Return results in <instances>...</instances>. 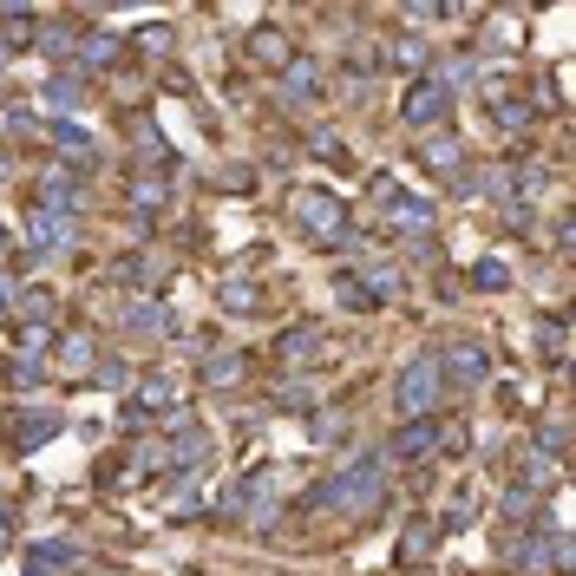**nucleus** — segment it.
<instances>
[{"mask_svg": "<svg viewBox=\"0 0 576 576\" xmlns=\"http://www.w3.org/2000/svg\"><path fill=\"white\" fill-rule=\"evenodd\" d=\"M380 492H387V459H380V452H361V459L334 466V472L302 498V512H308V518H367V512L380 505Z\"/></svg>", "mask_w": 576, "mask_h": 576, "instance_id": "nucleus-1", "label": "nucleus"}, {"mask_svg": "<svg viewBox=\"0 0 576 576\" xmlns=\"http://www.w3.org/2000/svg\"><path fill=\"white\" fill-rule=\"evenodd\" d=\"M439 400H446L439 354H433V348H420V354L400 367V380H393V407H400V420H433V413H439Z\"/></svg>", "mask_w": 576, "mask_h": 576, "instance_id": "nucleus-2", "label": "nucleus"}, {"mask_svg": "<svg viewBox=\"0 0 576 576\" xmlns=\"http://www.w3.org/2000/svg\"><path fill=\"white\" fill-rule=\"evenodd\" d=\"M289 216H295V230L308 243H348V203L334 190H295Z\"/></svg>", "mask_w": 576, "mask_h": 576, "instance_id": "nucleus-3", "label": "nucleus"}, {"mask_svg": "<svg viewBox=\"0 0 576 576\" xmlns=\"http://www.w3.org/2000/svg\"><path fill=\"white\" fill-rule=\"evenodd\" d=\"M439 354V380L452 387V393H472V387H485V374H492V354L472 341V334H452L446 348H433Z\"/></svg>", "mask_w": 576, "mask_h": 576, "instance_id": "nucleus-4", "label": "nucleus"}, {"mask_svg": "<svg viewBox=\"0 0 576 576\" xmlns=\"http://www.w3.org/2000/svg\"><path fill=\"white\" fill-rule=\"evenodd\" d=\"M446 111H452V85H446L439 72H420V79L407 85V98H400V118H407L413 131H439Z\"/></svg>", "mask_w": 576, "mask_h": 576, "instance_id": "nucleus-5", "label": "nucleus"}, {"mask_svg": "<svg viewBox=\"0 0 576 576\" xmlns=\"http://www.w3.org/2000/svg\"><path fill=\"white\" fill-rule=\"evenodd\" d=\"M374 197H387V223H393L400 236H426V230H433V203H426V197H413V190H400L387 171L374 177Z\"/></svg>", "mask_w": 576, "mask_h": 576, "instance_id": "nucleus-6", "label": "nucleus"}, {"mask_svg": "<svg viewBox=\"0 0 576 576\" xmlns=\"http://www.w3.org/2000/svg\"><path fill=\"white\" fill-rule=\"evenodd\" d=\"M321 98H328V72H321V59L295 52V59L282 66V105H289V111H308V105H321Z\"/></svg>", "mask_w": 576, "mask_h": 576, "instance_id": "nucleus-7", "label": "nucleus"}, {"mask_svg": "<svg viewBox=\"0 0 576 576\" xmlns=\"http://www.w3.org/2000/svg\"><path fill=\"white\" fill-rule=\"evenodd\" d=\"M321 354H328L321 321H295V328H282V334L269 341V361H275V367H315Z\"/></svg>", "mask_w": 576, "mask_h": 576, "instance_id": "nucleus-8", "label": "nucleus"}, {"mask_svg": "<svg viewBox=\"0 0 576 576\" xmlns=\"http://www.w3.org/2000/svg\"><path fill=\"white\" fill-rule=\"evenodd\" d=\"M413 157H420L426 171H439V177H459V171H466V144H459L452 131H420Z\"/></svg>", "mask_w": 576, "mask_h": 576, "instance_id": "nucleus-9", "label": "nucleus"}, {"mask_svg": "<svg viewBox=\"0 0 576 576\" xmlns=\"http://www.w3.org/2000/svg\"><path fill=\"white\" fill-rule=\"evenodd\" d=\"M26 243H33V256H52L59 243H72V216H59V210H26Z\"/></svg>", "mask_w": 576, "mask_h": 576, "instance_id": "nucleus-10", "label": "nucleus"}, {"mask_svg": "<svg viewBox=\"0 0 576 576\" xmlns=\"http://www.w3.org/2000/svg\"><path fill=\"white\" fill-rule=\"evenodd\" d=\"M387 452L407 459V466H413V459H433V452H439V426H433V420H400V433H393Z\"/></svg>", "mask_w": 576, "mask_h": 576, "instance_id": "nucleus-11", "label": "nucleus"}, {"mask_svg": "<svg viewBox=\"0 0 576 576\" xmlns=\"http://www.w3.org/2000/svg\"><path fill=\"white\" fill-rule=\"evenodd\" d=\"M243 52H249V66H262V72H282V66H289V59H295V52H289V39H282V33H275V26H256V33H249V46H243Z\"/></svg>", "mask_w": 576, "mask_h": 576, "instance_id": "nucleus-12", "label": "nucleus"}, {"mask_svg": "<svg viewBox=\"0 0 576 576\" xmlns=\"http://www.w3.org/2000/svg\"><path fill=\"white\" fill-rule=\"evenodd\" d=\"M341 66H348V85L361 92L367 79H380V66H387V52H380L374 39H348V52H341Z\"/></svg>", "mask_w": 576, "mask_h": 576, "instance_id": "nucleus-13", "label": "nucleus"}, {"mask_svg": "<svg viewBox=\"0 0 576 576\" xmlns=\"http://www.w3.org/2000/svg\"><path fill=\"white\" fill-rule=\"evenodd\" d=\"M52 361H59V367H72V374H85V367L98 361V341H92V328H66V334L52 341Z\"/></svg>", "mask_w": 576, "mask_h": 576, "instance_id": "nucleus-14", "label": "nucleus"}, {"mask_svg": "<svg viewBox=\"0 0 576 576\" xmlns=\"http://www.w3.org/2000/svg\"><path fill=\"white\" fill-rule=\"evenodd\" d=\"M216 302H223V315H262V289L249 275H223L216 282Z\"/></svg>", "mask_w": 576, "mask_h": 576, "instance_id": "nucleus-15", "label": "nucleus"}, {"mask_svg": "<svg viewBox=\"0 0 576 576\" xmlns=\"http://www.w3.org/2000/svg\"><path fill=\"white\" fill-rule=\"evenodd\" d=\"M0 387H7V393H33V387H46V367H39L33 354H7V361H0Z\"/></svg>", "mask_w": 576, "mask_h": 576, "instance_id": "nucleus-16", "label": "nucleus"}, {"mask_svg": "<svg viewBox=\"0 0 576 576\" xmlns=\"http://www.w3.org/2000/svg\"><path fill=\"white\" fill-rule=\"evenodd\" d=\"M52 433H59V413H26V420H13L7 439H13V452H33V446H46Z\"/></svg>", "mask_w": 576, "mask_h": 576, "instance_id": "nucleus-17", "label": "nucleus"}, {"mask_svg": "<svg viewBox=\"0 0 576 576\" xmlns=\"http://www.w3.org/2000/svg\"><path fill=\"white\" fill-rule=\"evenodd\" d=\"M39 105H46V111H79V105H85V85H79V79H59V72H52V79L39 85Z\"/></svg>", "mask_w": 576, "mask_h": 576, "instance_id": "nucleus-18", "label": "nucleus"}, {"mask_svg": "<svg viewBox=\"0 0 576 576\" xmlns=\"http://www.w3.org/2000/svg\"><path fill=\"white\" fill-rule=\"evenodd\" d=\"M72 564V544H33L26 551V576H59Z\"/></svg>", "mask_w": 576, "mask_h": 576, "instance_id": "nucleus-19", "label": "nucleus"}, {"mask_svg": "<svg viewBox=\"0 0 576 576\" xmlns=\"http://www.w3.org/2000/svg\"><path fill=\"white\" fill-rule=\"evenodd\" d=\"M492 118H498L505 131H525V125H538V98H525V92H518V98H505V105H492Z\"/></svg>", "mask_w": 576, "mask_h": 576, "instance_id": "nucleus-20", "label": "nucleus"}, {"mask_svg": "<svg viewBox=\"0 0 576 576\" xmlns=\"http://www.w3.org/2000/svg\"><path fill=\"white\" fill-rule=\"evenodd\" d=\"M111 275L138 289V282H157V275H164V262H157V256H125V262H111Z\"/></svg>", "mask_w": 576, "mask_h": 576, "instance_id": "nucleus-21", "label": "nucleus"}, {"mask_svg": "<svg viewBox=\"0 0 576 576\" xmlns=\"http://www.w3.org/2000/svg\"><path fill=\"white\" fill-rule=\"evenodd\" d=\"M203 380H210V387H236V380H243V354H210V361H203Z\"/></svg>", "mask_w": 576, "mask_h": 576, "instance_id": "nucleus-22", "label": "nucleus"}, {"mask_svg": "<svg viewBox=\"0 0 576 576\" xmlns=\"http://www.w3.org/2000/svg\"><path fill=\"white\" fill-rule=\"evenodd\" d=\"M125 197H131L138 210H164V203H171V190H164L157 177H131V190H125Z\"/></svg>", "mask_w": 576, "mask_h": 576, "instance_id": "nucleus-23", "label": "nucleus"}, {"mask_svg": "<svg viewBox=\"0 0 576 576\" xmlns=\"http://www.w3.org/2000/svg\"><path fill=\"white\" fill-rule=\"evenodd\" d=\"M531 439H538V446H544V452H551V466H557V459H564V452H571V433H564V420H557V413H551V420H544V426H538V433H531Z\"/></svg>", "mask_w": 576, "mask_h": 576, "instance_id": "nucleus-24", "label": "nucleus"}, {"mask_svg": "<svg viewBox=\"0 0 576 576\" xmlns=\"http://www.w3.org/2000/svg\"><path fill=\"white\" fill-rule=\"evenodd\" d=\"M125 321H131L138 334H171V308H151V302H144V308H131Z\"/></svg>", "mask_w": 576, "mask_h": 576, "instance_id": "nucleus-25", "label": "nucleus"}, {"mask_svg": "<svg viewBox=\"0 0 576 576\" xmlns=\"http://www.w3.org/2000/svg\"><path fill=\"white\" fill-rule=\"evenodd\" d=\"M52 341H59L52 321H26V328H20V354H33V361H39V348H52Z\"/></svg>", "mask_w": 576, "mask_h": 576, "instance_id": "nucleus-26", "label": "nucleus"}, {"mask_svg": "<svg viewBox=\"0 0 576 576\" xmlns=\"http://www.w3.org/2000/svg\"><path fill=\"white\" fill-rule=\"evenodd\" d=\"M79 59H85V66H92V72H98V66H111V59H118V39H111V33H92V39H85V52H79Z\"/></svg>", "mask_w": 576, "mask_h": 576, "instance_id": "nucleus-27", "label": "nucleus"}, {"mask_svg": "<svg viewBox=\"0 0 576 576\" xmlns=\"http://www.w3.org/2000/svg\"><path fill=\"white\" fill-rule=\"evenodd\" d=\"M334 295H341V302H348L354 315H367V308H380V302H374V295L361 289V275H341V282H334Z\"/></svg>", "mask_w": 576, "mask_h": 576, "instance_id": "nucleus-28", "label": "nucleus"}, {"mask_svg": "<svg viewBox=\"0 0 576 576\" xmlns=\"http://www.w3.org/2000/svg\"><path fill=\"white\" fill-rule=\"evenodd\" d=\"M33 46H39L46 59H72V33H52V26H39V33H33Z\"/></svg>", "mask_w": 576, "mask_h": 576, "instance_id": "nucleus-29", "label": "nucleus"}, {"mask_svg": "<svg viewBox=\"0 0 576 576\" xmlns=\"http://www.w3.org/2000/svg\"><path fill=\"white\" fill-rule=\"evenodd\" d=\"M393 59L420 72V66H433V46H426V39H393Z\"/></svg>", "mask_w": 576, "mask_h": 576, "instance_id": "nucleus-30", "label": "nucleus"}, {"mask_svg": "<svg viewBox=\"0 0 576 576\" xmlns=\"http://www.w3.org/2000/svg\"><path fill=\"white\" fill-rule=\"evenodd\" d=\"M472 289H512V269L505 262H479L472 269Z\"/></svg>", "mask_w": 576, "mask_h": 576, "instance_id": "nucleus-31", "label": "nucleus"}, {"mask_svg": "<svg viewBox=\"0 0 576 576\" xmlns=\"http://www.w3.org/2000/svg\"><path fill=\"white\" fill-rule=\"evenodd\" d=\"M308 151H315V157H328V164H341V157H348V151H341V138H334V131H321V138H315V144H308Z\"/></svg>", "mask_w": 576, "mask_h": 576, "instance_id": "nucleus-32", "label": "nucleus"}, {"mask_svg": "<svg viewBox=\"0 0 576 576\" xmlns=\"http://www.w3.org/2000/svg\"><path fill=\"white\" fill-rule=\"evenodd\" d=\"M138 46H144V52H171V33H164V26H144Z\"/></svg>", "mask_w": 576, "mask_h": 576, "instance_id": "nucleus-33", "label": "nucleus"}, {"mask_svg": "<svg viewBox=\"0 0 576 576\" xmlns=\"http://www.w3.org/2000/svg\"><path fill=\"white\" fill-rule=\"evenodd\" d=\"M20 538V525H13V505H0V544H13Z\"/></svg>", "mask_w": 576, "mask_h": 576, "instance_id": "nucleus-34", "label": "nucleus"}, {"mask_svg": "<svg viewBox=\"0 0 576 576\" xmlns=\"http://www.w3.org/2000/svg\"><path fill=\"white\" fill-rule=\"evenodd\" d=\"M7 256H13V236H7V230H0V262H7Z\"/></svg>", "mask_w": 576, "mask_h": 576, "instance_id": "nucleus-35", "label": "nucleus"}, {"mask_svg": "<svg viewBox=\"0 0 576 576\" xmlns=\"http://www.w3.org/2000/svg\"><path fill=\"white\" fill-rule=\"evenodd\" d=\"M7 315H13V302H7V289H0V321H7Z\"/></svg>", "mask_w": 576, "mask_h": 576, "instance_id": "nucleus-36", "label": "nucleus"}, {"mask_svg": "<svg viewBox=\"0 0 576 576\" xmlns=\"http://www.w3.org/2000/svg\"><path fill=\"white\" fill-rule=\"evenodd\" d=\"M7 52H13V39H7V33H0V59H7Z\"/></svg>", "mask_w": 576, "mask_h": 576, "instance_id": "nucleus-37", "label": "nucleus"}, {"mask_svg": "<svg viewBox=\"0 0 576 576\" xmlns=\"http://www.w3.org/2000/svg\"><path fill=\"white\" fill-rule=\"evenodd\" d=\"M0 171H7V157H0Z\"/></svg>", "mask_w": 576, "mask_h": 576, "instance_id": "nucleus-38", "label": "nucleus"}]
</instances>
